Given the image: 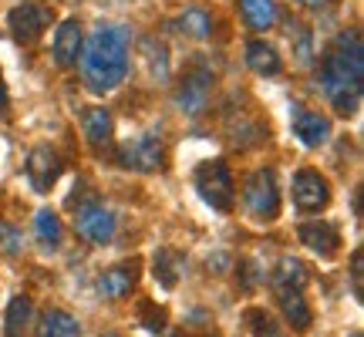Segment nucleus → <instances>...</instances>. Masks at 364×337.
I'll return each instance as SVG.
<instances>
[{"label": "nucleus", "instance_id": "1", "mask_svg": "<svg viewBox=\"0 0 364 337\" xmlns=\"http://www.w3.org/2000/svg\"><path fill=\"white\" fill-rule=\"evenodd\" d=\"M321 88H324L327 102L334 105L338 115H354L358 102L364 91V48H361V31L351 27L348 34H341L331 51L324 54L321 65Z\"/></svg>", "mask_w": 364, "mask_h": 337}, {"label": "nucleus", "instance_id": "2", "mask_svg": "<svg viewBox=\"0 0 364 337\" xmlns=\"http://www.w3.org/2000/svg\"><path fill=\"white\" fill-rule=\"evenodd\" d=\"M81 78L95 95H108L129 75V31L118 24H98L81 48Z\"/></svg>", "mask_w": 364, "mask_h": 337}, {"label": "nucleus", "instance_id": "3", "mask_svg": "<svg viewBox=\"0 0 364 337\" xmlns=\"http://www.w3.org/2000/svg\"><path fill=\"white\" fill-rule=\"evenodd\" d=\"M193 182H196V193L203 196V203L213 206L216 213H230V209L236 206V179L223 159L199 162Z\"/></svg>", "mask_w": 364, "mask_h": 337}, {"label": "nucleus", "instance_id": "4", "mask_svg": "<svg viewBox=\"0 0 364 337\" xmlns=\"http://www.w3.org/2000/svg\"><path fill=\"white\" fill-rule=\"evenodd\" d=\"M243 206L253 220L270 223L280 213V186H277V172L273 168H257L243 186Z\"/></svg>", "mask_w": 364, "mask_h": 337}, {"label": "nucleus", "instance_id": "5", "mask_svg": "<svg viewBox=\"0 0 364 337\" xmlns=\"http://www.w3.org/2000/svg\"><path fill=\"white\" fill-rule=\"evenodd\" d=\"M75 226H78V233L88 240V243H98V247H105V243H112L115 240V213L112 209H105L98 199H88V203H81L78 209H75Z\"/></svg>", "mask_w": 364, "mask_h": 337}, {"label": "nucleus", "instance_id": "6", "mask_svg": "<svg viewBox=\"0 0 364 337\" xmlns=\"http://www.w3.org/2000/svg\"><path fill=\"white\" fill-rule=\"evenodd\" d=\"M118 166L132 172H159L166 166V145L159 135H139L118 149Z\"/></svg>", "mask_w": 364, "mask_h": 337}, {"label": "nucleus", "instance_id": "7", "mask_svg": "<svg viewBox=\"0 0 364 337\" xmlns=\"http://www.w3.org/2000/svg\"><path fill=\"white\" fill-rule=\"evenodd\" d=\"M24 172H27V182H31L38 193H48L54 182L61 179L65 159L58 156L51 145H34L31 156H27V162H24Z\"/></svg>", "mask_w": 364, "mask_h": 337}, {"label": "nucleus", "instance_id": "8", "mask_svg": "<svg viewBox=\"0 0 364 337\" xmlns=\"http://www.w3.org/2000/svg\"><path fill=\"white\" fill-rule=\"evenodd\" d=\"M331 203V186L317 168H300L294 176V206L300 213H321Z\"/></svg>", "mask_w": 364, "mask_h": 337}, {"label": "nucleus", "instance_id": "9", "mask_svg": "<svg viewBox=\"0 0 364 337\" xmlns=\"http://www.w3.org/2000/svg\"><path fill=\"white\" fill-rule=\"evenodd\" d=\"M7 24H11V34L17 44H34L51 24V11L41 7V4H21V7L11 11Z\"/></svg>", "mask_w": 364, "mask_h": 337}, {"label": "nucleus", "instance_id": "10", "mask_svg": "<svg viewBox=\"0 0 364 337\" xmlns=\"http://www.w3.org/2000/svg\"><path fill=\"white\" fill-rule=\"evenodd\" d=\"M213 85H216V78H213L209 68L189 71L179 85V95H176V98H179V108L186 115H199V112L209 105V98H213Z\"/></svg>", "mask_w": 364, "mask_h": 337}, {"label": "nucleus", "instance_id": "11", "mask_svg": "<svg viewBox=\"0 0 364 337\" xmlns=\"http://www.w3.org/2000/svg\"><path fill=\"white\" fill-rule=\"evenodd\" d=\"M139 277H142V267H139V260H122L115 267H108V270L98 277V294L108 300H122L129 297L135 284H139Z\"/></svg>", "mask_w": 364, "mask_h": 337}, {"label": "nucleus", "instance_id": "12", "mask_svg": "<svg viewBox=\"0 0 364 337\" xmlns=\"http://www.w3.org/2000/svg\"><path fill=\"white\" fill-rule=\"evenodd\" d=\"M277 290V300H280V311H284L287 324L294 327L297 334H304L311 327L314 314H311V304L304 297V287H294V284H273Z\"/></svg>", "mask_w": 364, "mask_h": 337}, {"label": "nucleus", "instance_id": "13", "mask_svg": "<svg viewBox=\"0 0 364 337\" xmlns=\"http://www.w3.org/2000/svg\"><path fill=\"white\" fill-rule=\"evenodd\" d=\"M300 243L307 250H314L317 257L331 260L341 250V230L334 223H324V220L304 223V226H300Z\"/></svg>", "mask_w": 364, "mask_h": 337}, {"label": "nucleus", "instance_id": "14", "mask_svg": "<svg viewBox=\"0 0 364 337\" xmlns=\"http://www.w3.org/2000/svg\"><path fill=\"white\" fill-rule=\"evenodd\" d=\"M51 51H54L58 68L78 65V54H81V24H78V17H65V21H61L58 34H54Z\"/></svg>", "mask_w": 364, "mask_h": 337}, {"label": "nucleus", "instance_id": "15", "mask_svg": "<svg viewBox=\"0 0 364 337\" xmlns=\"http://www.w3.org/2000/svg\"><path fill=\"white\" fill-rule=\"evenodd\" d=\"M247 65L253 75H263V78H277V75L284 71V61H280L277 48L267 44V41H250L247 44Z\"/></svg>", "mask_w": 364, "mask_h": 337}, {"label": "nucleus", "instance_id": "16", "mask_svg": "<svg viewBox=\"0 0 364 337\" xmlns=\"http://www.w3.org/2000/svg\"><path fill=\"white\" fill-rule=\"evenodd\" d=\"M152 270H156V280L166 290H176L182 280V273H186V257H182L179 250L172 247H162L156 250V263H152Z\"/></svg>", "mask_w": 364, "mask_h": 337}, {"label": "nucleus", "instance_id": "17", "mask_svg": "<svg viewBox=\"0 0 364 337\" xmlns=\"http://www.w3.org/2000/svg\"><path fill=\"white\" fill-rule=\"evenodd\" d=\"M294 132H297V139L304 145H321L331 135V122L324 115H317V112H304L297 108V115H294Z\"/></svg>", "mask_w": 364, "mask_h": 337}, {"label": "nucleus", "instance_id": "18", "mask_svg": "<svg viewBox=\"0 0 364 337\" xmlns=\"http://www.w3.org/2000/svg\"><path fill=\"white\" fill-rule=\"evenodd\" d=\"M31 317H34V300L17 294V297L7 304V317H4V334L7 337H24L27 327H31Z\"/></svg>", "mask_w": 364, "mask_h": 337}, {"label": "nucleus", "instance_id": "19", "mask_svg": "<svg viewBox=\"0 0 364 337\" xmlns=\"http://www.w3.org/2000/svg\"><path fill=\"white\" fill-rule=\"evenodd\" d=\"M240 14L253 31H270L277 21H280V11H277V0H240Z\"/></svg>", "mask_w": 364, "mask_h": 337}, {"label": "nucleus", "instance_id": "20", "mask_svg": "<svg viewBox=\"0 0 364 337\" xmlns=\"http://www.w3.org/2000/svg\"><path fill=\"white\" fill-rule=\"evenodd\" d=\"M81 125H85V139H88L95 149H105V145L112 142V115L105 112V108H88L85 118H81Z\"/></svg>", "mask_w": 364, "mask_h": 337}, {"label": "nucleus", "instance_id": "21", "mask_svg": "<svg viewBox=\"0 0 364 337\" xmlns=\"http://www.w3.org/2000/svg\"><path fill=\"white\" fill-rule=\"evenodd\" d=\"M38 337H81V324L68 311H48L38 324Z\"/></svg>", "mask_w": 364, "mask_h": 337}, {"label": "nucleus", "instance_id": "22", "mask_svg": "<svg viewBox=\"0 0 364 337\" xmlns=\"http://www.w3.org/2000/svg\"><path fill=\"white\" fill-rule=\"evenodd\" d=\"M34 233H38V243L44 250H58L61 247V240H65V226H61V220H58V213L41 209L38 216H34Z\"/></svg>", "mask_w": 364, "mask_h": 337}, {"label": "nucleus", "instance_id": "23", "mask_svg": "<svg viewBox=\"0 0 364 337\" xmlns=\"http://www.w3.org/2000/svg\"><path fill=\"white\" fill-rule=\"evenodd\" d=\"M186 38H206L209 31H213V17H209L203 7H189L186 14H179V21H176Z\"/></svg>", "mask_w": 364, "mask_h": 337}, {"label": "nucleus", "instance_id": "24", "mask_svg": "<svg viewBox=\"0 0 364 337\" xmlns=\"http://www.w3.org/2000/svg\"><path fill=\"white\" fill-rule=\"evenodd\" d=\"M273 284H294V287H307V267L300 260H280L277 270H273Z\"/></svg>", "mask_w": 364, "mask_h": 337}, {"label": "nucleus", "instance_id": "25", "mask_svg": "<svg viewBox=\"0 0 364 337\" xmlns=\"http://www.w3.org/2000/svg\"><path fill=\"white\" fill-rule=\"evenodd\" d=\"M24 250V236H21V230L14 226V223L0 220V253L4 257H17Z\"/></svg>", "mask_w": 364, "mask_h": 337}, {"label": "nucleus", "instance_id": "26", "mask_svg": "<svg viewBox=\"0 0 364 337\" xmlns=\"http://www.w3.org/2000/svg\"><path fill=\"white\" fill-rule=\"evenodd\" d=\"M247 327L253 331L257 337H280V327L273 324V317L270 314H263V311H247Z\"/></svg>", "mask_w": 364, "mask_h": 337}, {"label": "nucleus", "instance_id": "27", "mask_svg": "<svg viewBox=\"0 0 364 337\" xmlns=\"http://www.w3.org/2000/svg\"><path fill=\"white\" fill-rule=\"evenodd\" d=\"M142 54L152 61V75H156V78H166V75H169V54L162 51V44L156 48V41H145Z\"/></svg>", "mask_w": 364, "mask_h": 337}, {"label": "nucleus", "instance_id": "28", "mask_svg": "<svg viewBox=\"0 0 364 337\" xmlns=\"http://www.w3.org/2000/svg\"><path fill=\"white\" fill-rule=\"evenodd\" d=\"M142 314H149V317H142V324H149L152 331H162V324H166V311L159 307V311H152V304L145 300L142 304Z\"/></svg>", "mask_w": 364, "mask_h": 337}, {"label": "nucleus", "instance_id": "29", "mask_svg": "<svg viewBox=\"0 0 364 337\" xmlns=\"http://www.w3.org/2000/svg\"><path fill=\"white\" fill-rule=\"evenodd\" d=\"M354 290L361 294V253H354Z\"/></svg>", "mask_w": 364, "mask_h": 337}, {"label": "nucleus", "instance_id": "30", "mask_svg": "<svg viewBox=\"0 0 364 337\" xmlns=\"http://www.w3.org/2000/svg\"><path fill=\"white\" fill-rule=\"evenodd\" d=\"M0 115H7V81L0 75Z\"/></svg>", "mask_w": 364, "mask_h": 337}, {"label": "nucleus", "instance_id": "31", "mask_svg": "<svg viewBox=\"0 0 364 337\" xmlns=\"http://www.w3.org/2000/svg\"><path fill=\"white\" fill-rule=\"evenodd\" d=\"M297 4H304V7H317L321 0H297Z\"/></svg>", "mask_w": 364, "mask_h": 337}, {"label": "nucleus", "instance_id": "32", "mask_svg": "<svg viewBox=\"0 0 364 337\" xmlns=\"http://www.w3.org/2000/svg\"><path fill=\"white\" fill-rule=\"evenodd\" d=\"M351 337H361V334H351Z\"/></svg>", "mask_w": 364, "mask_h": 337}, {"label": "nucleus", "instance_id": "33", "mask_svg": "<svg viewBox=\"0 0 364 337\" xmlns=\"http://www.w3.org/2000/svg\"><path fill=\"white\" fill-rule=\"evenodd\" d=\"M108 337H118V334H108Z\"/></svg>", "mask_w": 364, "mask_h": 337}]
</instances>
